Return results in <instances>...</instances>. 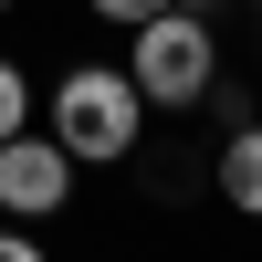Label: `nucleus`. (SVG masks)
Listing matches in <instances>:
<instances>
[{
    "label": "nucleus",
    "instance_id": "1",
    "mask_svg": "<svg viewBox=\"0 0 262 262\" xmlns=\"http://www.w3.org/2000/svg\"><path fill=\"white\" fill-rule=\"evenodd\" d=\"M32 126H42L74 168H126V158L147 147V95H137L126 63H63L53 95L32 105Z\"/></svg>",
    "mask_w": 262,
    "mask_h": 262
},
{
    "label": "nucleus",
    "instance_id": "2",
    "mask_svg": "<svg viewBox=\"0 0 262 262\" xmlns=\"http://www.w3.org/2000/svg\"><path fill=\"white\" fill-rule=\"evenodd\" d=\"M126 74H137V95H147V116H200L210 95H221V21H200V11H147L137 32H126Z\"/></svg>",
    "mask_w": 262,
    "mask_h": 262
},
{
    "label": "nucleus",
    "instance_id": "3",
    "mask_svg": "<svg viewBox=\"0 0 262 262\" xmlns=\"http://www.w3.org/2000/svg\"><path fill=\"white\" fill-rule=\"evenodd\" d=\"M74 179L84 168L63 158L53 137H42V126H21V137H0V221H63V210H74Z\"/></svg>",
    "mask_w": 262,
    "mask_h": 262
},
{
    "label": "nucleus",
    "instance_id": "4",
    "mask_svg": "<svg viewBox=\"0 0 262 262\" xmlns=\"http://www.w3.org/2000/svg\"><path fill=\"white\" fill-rule=\"evenodd\" d=\"M210 189H221V200L262 231V116H242V126L221 137V158H210Z\"/></svg>",
    "mask_w": 262,
    "mask_h": 262
},
{
    "label": "nucleus",
    "instance_id": "5",
    "mask_svg": "<svg viewBox=\"0 0 262 262\" xmlns=\"http://www.w3.org/2000/svg\"><path fill=\"white\" fill-rule=\"evenodd\" d=\"M32 105H42V95H32V74L0 53V137H21V126H32Z\"/></svg>",
    "mask_w": 262,
    "mask_h": 262
},
{
    "label": "nucleus",
    "instance_id": "6",
    "mask_svg": "<svg viewBox=\"0 0 262 262\" xmlns=\"http://www.w3.org/2000/svg\"><path fill=\"white\" fill-rule=\"evenodd\" d=\"M0 262H53V252H42L32 221H0Z\"/></svg>",
    "mask_w": 262,
    "mask_h": 262
},
{
    "label": "nucleus",
    "instance_id": "7",
    "mask_svg": "<svg viewBox=\"0 0 262 262\" xmlns=\"http://www.w3.org/2000/svg\"><path fill=\"white\" fill-rule=\"evenodd\" d=\"M84 11H95V21H116V32H137V21H147V11H168V0H84Z\"/></svg>",
    "mask_w": 262,
    "mask_h": 262
},
{
    "label": "nucleus",
    "instance_id": "8",
    "mask_svg": "<svg viewBox=\"0 0 262 262\" xmlns=\"http://www.w3.org/2000/svg\"><path fill=\"white\" fill-rule=\"evenodd\" d=\"M0 11H11V0H0Z\"/></svg>",
    "mask_w": 262,
    "mask_h": 262
}]
</instances>
